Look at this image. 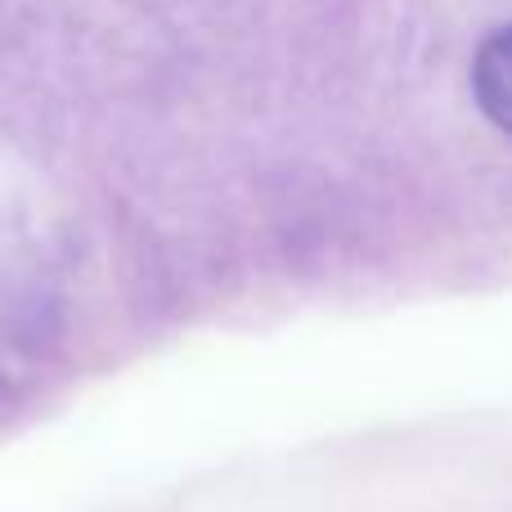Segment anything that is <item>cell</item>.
<instances>
[{
	"instance_id": "cell-1",
	"label": "cell",
	"mask_w": 512,
	"mask_h": 512,
	"mask_svg": "<svg viewBox=\"0 0 512 512\" xmlns=\"http://www.w3.org/2000/svg\"><path fill=\"white\" fill-rule=\"evenodd\" d=\"M472 95H477L481 113L504 135H512V23L481 41L477 59H472Z\"/></svg>"
}]
</instances>
